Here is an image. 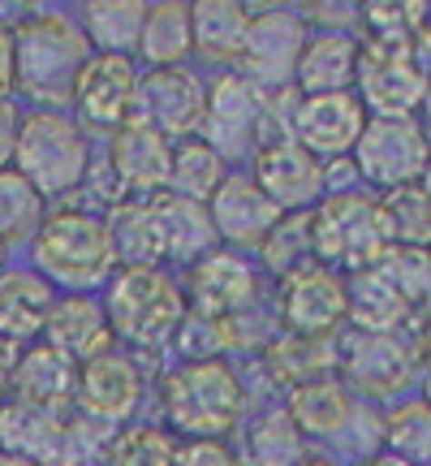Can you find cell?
I'll return each instance as SVG.
<instances>
[{
    "label": "cell",
    "mask_w": 431,
    "mask_h": 466,
    "mask_svg": "<svg viewBox=\"0 0 431 466\" xmlns=\"http://www.w3.org/2000/svg\"><path fill=\"white\" fill-rule=\"evenodd\" d=\"M134 52H138L151 69L185 66V56L195 52V35H190V5H182V0L147 5L143 35H138V48Z\"/></svg>",
    "instance_id": "cell-32"
},
{
    "label": "cell",
    "mask_w": 431,
    "mask_h": 466,
    "mask_svg": "<svg viewBox=\"0 0 431 466\" xmlns=\"http://www.w3.org/2000/svg\"><path fill=\"white\" fill-rule=\"evenodd\" d=\"M410 316H415L410 299L380 268H363L346 277V319L358 333H401V324Z\"/></svg>",
    "instance_id": "cell-25"
},
{
    "label": "cell",
    "mask_w": 431,
    "mask_h": 466,
    "mask_svg": "<svg viewBox=\"0 0 431 466\" xmlns=\"http://www.w3.org/2000/svg\"><path fill=\"white\" fill-rule=\"evenodd\" d=\"M91 61V44H86L83 26L65 14H26L14 26V69H17V91H26L31 100L44 108L69 104L78 69Z\"/></svg>",
    "instance_id": "cell-1"
},
{
    "label": "cell",
    "mask_w": 431,
    "mask_h": 466,
    "mask_svg": "<svg viewBox=\"0 0 431 466\" xmlns=\"http://www.w3.org/2000/svg\"><path fill=\"white\" fill-rule=\"evenodd\" d=\"M276 316L289 337H332L346 324V277L324 264L294 268L281 277Z\"/></svg>",
    "instance_id": "cell-12"
},
{
    "label": "cell",
    "mask_w": 431,
    "mask_h": 466,
    "mask_svg": "<svg viewBox=\"0 0 431 466\" xmlns=\"http://www.w3.org/2000/svg\"><path fill=\"white\" fill-rule=\"evenodd\" d=\"M259 255H264V268L276 277H289L294 268L316 264L311 259V212H289L276 220L272 233L259 242Z\"/></svg>",
    "instance_id": "cell-38"
},
{
    "label": "cell",
    "mask_w": 431,
    "mask_h": 466,
    "mask_svg": "<svg viewBox=\"0 0 431 466\" xmlns=\"http://www.w3.org/2000/svg\"><path fill=\"white\" fill-rule=\"evenodd\" d=\"M52 302H56V289L35 268H5L0 272V341L22 350L35 337H44Z\"/></svg>",
    "instance_id": "cell-24"
},
{
    "label": "cell",
    "mask_w": 431,
    "mask_h": 466,
    "mask_svg": "<svg viewBox=\"0 0 431 466\" xmlns=\"http://www.w3.org/2000/svg\"><path fill=\"white\" fill-rule=\"evenodd\" d=\"M388 238L380 225V208L363 190H328L311 212V259L324 268L363 272L388 255Z\"/></svg>",
    "instance_id": "cell-6"
},
{
    "label": "cell",
    "mask_w": 431,
    "mask_h": 466,
    "mask_svg": "<svg viewBox=\"0 0 431 466\" xmlns=\"http://www.w3.org/2000/svg\"><path fill=\"white\" fill-rule=\"evenodd\" d=\"M0 466H39V462H31V458H17V453H5V450H0Z\"/></svg>",
    "instance_id": "cell-53"
},
{
    "label": "cell",
    "mask_w": 431,
    "mask_h": 466,
    "mask_svg": "<svg viewBox=\"0 0 431 466\" xmlns=\"http://www.w3.org/2000/svg\"><path fill=\"white\" fill-rule=\"evenodd\" d=\"M5 259H9V247L0 242V272H5Z\"/></svg>",
    "instance_id": "cell-55"
},
{
    "label": "cell",
    "mask_w": 431,
    "mask_h": 466,
    "mask_svg": "<svg viewBox=\"0 0 431 466\" xmlns=\"http://www.w3.org/2000/svg\"><path fill=\"white\" fill-rule=\"evenodd\" d=\"M17 130H22V113H17L14 100H5L0 104V168H14Z\"/></svg>",
    "instance_id": "cell-46"
},
{
    "label": "cell",
    "mask_w": 431,
    "mask_h": 466,
    "mask_svg": "<svg viewBox=\"0 0 431 466\" xmlns=\"http://www.w3.org/2000/svg\"><path fill=\"white\" fill-rule=\"evenodd\" d=\"M104 229L113 242V259H121L125 268H155L165 259V229L151 199H121L108 212Z\"/></svg>",
    "instance_id": "cell-26"
},
{
    "label": "cell",
    "mask_w": 431,
    "mask_h": 466,
    "mask_svg": "<svg viewBox=\"0 0 431 466\" xmlns=\"http://www.w3.org/2000/svg\"><path fill=\"white\" fill-rule=\"evenodd\" d=\"M44 346H52L56 354H65L69 363L78 367L86 359H95L104 350L116 346L113 329L104 307L91 294H65V299L52 302L48 324H44Z\"/></svg>",
    "instance_id": "cell-22"
},
{
    "label": "cell",
    "mask_w": 431,
    "mask_h": 466,
    "mask_svg": "<svg viewBox=\"0 0 431 466\" xmlns=\"http://www.w3.org/2000/svg\"><path fill=\"white\" fill-rule=\"evenodd\" d=\"M354 96L366 116L384 121H415L418 104L427 96V78L410 56V44H358V69H354Z\"/></svg>",
    "instance_id": "cell-7"
},
{
    "label": "cell",
    "mask_w": 431,
    "mask_h": 466,
    "mask_svg": "<svg viewBox=\"0 0 431 466\" xmlns=\"http://www.w3.org/2000/svg\"><path fill=\"white\" fill-rule=\"evenodd\" d=\"M14 363H17V346L0 341V401L9 398V380H14Z\"/></svg>",
    "instance_id": "cell-49"
},
{
    "label": "cell",
    "mask_w": 431,
    "mask_h": 466,
    "mask_svg": "<svg viewBox=\"0 0 431 466\" xmlns=\"http://www.w3.org/2000/svg\"><path fill=\"white\" fill-rule=\"evenodd\" d=\"M298 458L302 436L285 410H272L250 428V466H294Z\"/></svg>",
    "instance_id": "cell-40"
},
{
    "label": "cell",
    "mask_w": 431,
    "mask_h": 466,
    "mask_svg": "<svg viewBox=\"0 0 431 466\" xmlns=\"http://www.w3.org/2000/svg\"><path fill=\"white\" fill-rule=\"evenodd\" d=\"M418 350H423V359L431 363V316H427V324H423V333H418Z\"/></svg>",
    "instance_id": "cell-52"
},
{
    "label": "cell",
    "mask_w": 431,
    "mask_h": 466,
    "mask_svg": "<svg viewBox=\"0 0 431 466\" xmlns=\"http://www.w3.org/2000/svg\"><path fill=\"white\" fill-rule=\"evenodd\" d=\"M207 220L216 229V242H229V250H259L281 212L264 199V190L250 182V173H229L207 199Z\"/></svg>",
    "instance_id": "cell-20"
},
{
    "label": "cell",
    "mask_w": 431,
    "mask_h": 466,
    "mask_svg": "<svg viewBox=\"0 0 431 466\" xmlns=\"http://www.w3.org/2000/svg\"><path fill=\"white\" fill-rule=\"evenodd\" d=\"M418 190L431 199V156H427V165H423V177H418Z\"/></svg>",
    "instance_id": "cell-54"
},
{
    "label": "cell",
    "mask_w": 431,
    "mask_h": 466,
    "mask_svg": "<svg viewBox=\"0 0 431 466\" xmlns=\"http://www.w3.org/2000/svg\"><path fill=\"white\" fill-rule=\"evenodd\" d=\"M65 423V415H48V410H35L22 401H5L0 406V450L31 458L39 466H56Z\"/></svg>",
    "instance_id": "cell-27"
},
{
    "label": "cell",
    "mask_w": 431,
    "mask_h": 466,
    "mask_svg": "<svg viewBox=\"0 0 431 466\" xmlns=\"http://www.w3.org/2000/svg\"><path fill=\"white\" fill-rule=\"evenodd\" d=\"M384 453L401 458L406 466H431V406L406 401L384 419Z\"/></svg>",
    "instance_id": "cell-37"
},
{
    "label": "cell",
    "mask_w": 431,
    "mask_h": 466,
    "mask_svg": "<svg viewBox=\"0 0 431 466\" xmlns=\"http://www.w3.org/2000/svg\"><path fill=\"white\" fill-rule=\"evenodd\" d=\"M229 177V165L216 156L203 138H182L173 147V168H168V195L177 199H190V203H203L216 195V186Z\"/></svg>",
    "instance_id": "cell-34"
},
{
    "label": "cell",
    "mask_w": 431,
    "mask_h": 466,
    "mask_svg": "<svg viewBox=\"0 0 431 466\" xmlns=\"http://www.w3.org/2000/svg\"><path fill=\"white\" fill-rule=\"evenodd\" d=\"M177 466H242L225 441H190L177 450Z\"/></svg>",
    "instance_id": "cell-45"
},
{
    "label": "cell",
    "mask_w": 431,
    "mask_h": 466,
    "mask_svg": "<svg viewBox=\"0 0 431 466\" xmlns=\"http://www.w3.org/2000/svg\"><path fill=\"white\" fill-rule=\"evenodd\" d=\"M74 401H78L83 419H95L104 428H121L143 401V371L125 350H104L95 359L78 363Z\"/></svg>",
    "instance_id": "cell-15"
},
{
    "label": "cell",
    "mask_w": 431,
    "mask_h": 466,
    "mask_svg": "<svg viewBox=\"0 0 431 466\" xmlns=\"http://www.w3.org/2000/svg\"><path fill=\"white\" fill-rule=\"evenodd\" d=\"M35 272L56 289L69 294H91L95 285L108 281L113 272V242L100 217H91L86 208H56L39 220L31 238Z\"/></svg>",
    "instance_id": "cell-2"
},
{
    "label": "cell",
    "mask_w": 431,
    "mask_h": 466,
    "mask_svg": "<svg viewBox=\"0 0 431 466\" xmlns=\"http://www.w3.org/2000/svg\"><path fill=\"white\" fill-rule=\"evenodd\" d=\"M418 130H423V138L431 143V86H427V96H423V104H418Z\"/></svg>",
    "instance_id": "cell-50"
},
{
    "label": "cell",
    "mask_w": 431,
    "mask_h": 466,
    "mask_svg": "<svg viewBox=\"0 0 431 466\" xmlns=\"http://www.w3.org/2000/svg\"><path fill=\"white\" fill-rule=\"evenodd\" d=\"M376 268H380L384 277H388V281H393L401 294L410 299V307L427 302V250H401V247H393Z\"/></svg>",
    "instance_id": "cell-44"
},
{
    "label": "cell",
    "mask_w": 431,
    "mask_h": 466,
    "mask_svg": "<svg viewBox=\"0 0 431 466\" xmlns=\"http://www.w3.org/2000/svg\"><path fill=\"white\" fill-rule=\"evenodd\" d=\"M294 466H341V462H332V458H324V453H302Z\"/></svg>",
    "instance_id": "cell-51"
},
{
    "label": "cell",
    "mask_w": 431,
    "mask_h": 466,
    "mask_svg": "<svg viewBox=\"0 0 431 466\" xmlns=\"http://www.w3.org/2000/svg\"><path fill=\"white\" fill-rule=\"evenodd\" d=\"M431 156V143L423 138L418 121H384V116H366L358 143L349 151L354 173L376 190H401V186H418L423 165Z\"/></svg>",
    "instance_id": "cell-9"
},
{
    "label": "cell",
    "mask_w": 431,
    "mask_h": 466,
    "mask_svg": "<svg viewBox=\"0 0 431 466\" xmlns=\"http://www.w3.org/2000/svg\"><path fill=\"white\" fill-rule=\"evenodd\" d=\"M108 466H177V445L165 428H130L116 432L113 450H108Z\"/></svg>",
    "instance_id": "cell-41"
},
{
    "label": "cell",
    "mask_w": 431,
    "mask_h": 466,
    "mask_svg": "<svg viewBox=\"0 0 431 466\" xmlns=\"http://www.w3.org/2000/svg\"><path fill=\"white\" fill-rule=\"evenodd\" d=\"M306 35H311V26H306V17L298 9L272 5V9L250 14L246 44H242V56H237L242 78L259 96H272L285 83H294V66H298Z\"/></svg>",
    "instance_id": "cell-8"
},
{
    "label": "cell",
    "mask_w": 431,
    "mask_h": 466,
    "mask_svg": "<svg viewBox=\"0 0 431 466\" xmlns=\"http://www.w3.org/2000/svg\"><path fill=\"white\" fill-rule=\"evenodd\" d=\"M44 217H48V203L39 199V190L17 168H0V242L5 247L31 242Z\"/></svg>",
    "instance_id": "cell-36"
},
{
    "label": "cell",
    "mask_w": 431,
    "mask_h": 466,
    "mask_svg": "<svg viewBox=\"0 0 431 466\" xmlns=\"http://www.w3.org/2000/svg\"><path fill=\"white\" fill-rule=\"evenodd\" d=\"M74 389H78V367L69 363L65 354H56L44 341H31V346L17 350L14 380H9L14 401L48 410V415H65L74 406Z\"/></svg>",
    "instance_id": "cell-21"
},
{
    "label": "cell",
    "mask_w": 431,
    "mask_h": 466,
    "mask_svg": "<svg viewBox=\"0 0 431 466\" xmlns=\"http://www.w3.org/2000/svg\"><path fill=\"white\" fill-rule=\"evenodd\" d=\"M113 441H116V432L104 428V423H95V419H69L65 436H61L56 466H108Z\"/></svg>",
    "instance_id": "cell-42"
},
{
    "label": "cell",
    "mask_w": 431,
    "mask_h": 466,
    "mask_svg": "<svg viewBox=\"0 0 431 466\" xmlns=\"http://www.w3.org/2000/svg\"><path fill=\"white\" fill-rule=\"evenodd\" d=\"M431 17V9L423 0H406V5H388V0H376L366 5L358 22L366 31V44H415L418 26Z\"/></svg>",
    "instance_id": "cell-39"
},
{
    "label": "cell",
    "mask_w": 431,
    "mask_h": 466,
    "mask_svg": "<svg viewBox=\"0 0 431 466\" xmlns=\"http://www.w3.org/2000/svg\"><path fill=\"white\" fill-rule=\"evenodd\" d=\"M143 17H147L143 0H86L78 26H83L91 52L130 56L138 48V35H143Z\"/></svg>",
    "instance_id": "cell-30"
},
{
    "label": "cell",
    "mask_w": 431,
    "mask_h": 466,
    "mask_svg": "<svg viewBox=\"0 0 431 466\" xmlns=\"http://www.w3.org/2000/svg\"><path fill=\"white\" fill-rule=\"evenodd\" d=\"M134 96H138V69L130 56H104L91 52V61L78 69L69 104L74 121L83 130H116L134 116Z\"/></svg>",
    "instance_id": "cell-14"
},
{
    "label": "cell",
    "mask_w": 431,
    "mask_h": 466,
    "mask_svg": "<svg viewBox=\"0 0 431 466\" xmlns=\"http://www.w3.org/2000/svg\"><path fill=\"white\" fill-rule=\"evenodd\" d=\"M410 56H415V66L423 69V78L431 83V17L418 26V35H415V44H410Z\"/></svg>",
    "instance_id": "cell-48"
},
{
    "label": "cell",
    "mask_w": 431,
    "mask_h": 466,
    "mask_svg": "<svg viewBox=\"0 0 431 466\" xmlns=\"http://www.w3.org/2000/svg\"><path fill=\"white\" fill-rule=\"evenodd\" d=\"M173 337H177V350H182L185 363H207V359H220V350H229V324L195 316V311H185Z\"/></svg>",
    "instance_id": "cell-43"
},
{
    "label": "cell",
    "mask_w": 431,
    "mask_h": 466,
    "mask_svg": "<svg viewBox=\"0 0 431 466\" xmlns=\"http://www.w3.org/2000/svg\"><path fill=\"white\" fill-rule=\"evenodd\" d=\"M380 225L388 247L401 250H431V199L418 186H401V190H384L380 199Z\"/></svg>",
    "instance_id": "cell-33"
},
{
    "label": "cell",
    "mask_w": 431,
    "mask_h": 466,
    "mask_svg": "<svg viewBox=\"0 0 431 466\" xmlns=\"http://www.w3.org/2000/svg\"><path fill=\"white\" fill-rule=\"evenodd\" d=\"M155 217H160V229H165V259H177V264H199L203 255L216 250V229L207 220V208L190 199H177V195H155Z\"/></svg>",
    "instance_id": "cell-29"
},
{
    "label": "cell",
    "mask_w": 431,
    "mask_h": 466,
    "mask_svg": "<svg viewBox=\"0 0 431 466\" xmlns=\"http://www.w3.org/2000/svg\"><path fill=\"white\" fill-rule=\"evenodd\" d=\"M336 363L346 367V380L366 398H397L415 384L418 350L401 333H354Z\"/></svg>",
    "instance_id": "cell-16"
},
{
    "label": "cell",
    "mask_w": 431,
    "mask_h": 466,
    "mask_svg": "<svg viewBox=\"0 0 431 466\" xmlns=\"http://www.w3.org/2000/svg\"><path fill=\"white\" fill-rule=\"evenodd\" d=\"M354 69H358V39L341 26L311 31L302 44V56L294 66V86L302 96H336L354 91Z\"/></svg>",
    "instance_id": "cell-23"
},
{
    "label": "cell",
    "mask_w": 431,
    "mask_h": 466,
    "mask_svg": "<svg viewBox=\"0 0 431 466\" xmlns=\"http://www.w3.org/2000/svg\"><path fill=\"white\" fill-rule=\"evenodd\" d=\"M108 329L138 350L165 346L185 316V294L160 268H121L108 281Z\"/></svg>",
    "instance_id": "cell-5"
},
{
    "label": "cell",
    "mask_w": 431,
    "mask_h": 466,
    "mask_svg": "<svg viewBox=\"0 0 431 466\" xmlns=\"http://www.w3.org/2000/svg\"><path fill=\"white\" fill-rule=\"evenodd\" d=\"M427 299H431V250H427Z\"/></svg>",
    "instance_id": "cell-56"
},
{
    "label": "cell",
    "mask_w": 431,
    "mask_h": 466,
    "mask_svg": "<svg viewBox=\"0 0 431 466\" xmlns=\"http://www.w3.org/2000/svg\"><path fill=\"white\" fill-rule=\"evenodd\" d=\"M285 415L298 428V436H336L349 428L354 401H349V389L336 376H319V380L289 389Z\"/></svg>",
    "instance_id": "cell-28"
},
{
    "label": "cell",
    "mask_w": 431,
    "mask_h": 466,
    "mask_svg": "<svg viewBox=\"0 0 431 466\" xmlns=\"http://www.w3.org/2000/svg\"><path fill=\"white\" fill-rule=\"evenodd\" d=\"M427 406H431V371H427Z\"/></svg>",
    "instance_id": "cell-57"
},
{
    "label": "cell",
    "mask_w": 431,
    "mask_h": 466,
    "mask_svg": "<svg viewBox=\"0 0 431 466\" xmlns=\"http://www.w3.org/2000/svg\"><path fill=\"white\" fill-rule=\"evenodd\" d=\"M264 100L242 74H220L207 86V100H203L199 116V138L229 165L242 156H255V134L264 126Z\"/></svg>",
    "instance_id": "cell-10"
},
{
    "label": "cell",
    "mask_w": 431,
    "mask_h": 466,
    "mask_svg": "<svg viewBox=\"0 0 431 466\" xmlns=\"http://www.w3.org/2000/svg\"><path fill=\"white\" fill-rule=\"evenodd\" d=\"M168 168H173V143L147 121L130 116L113 130L108 143V173L116 177L121 195L130 199H155L168 190Z\"/></svg>",
    "instance_id": "cell-18"
},
{
    "label": "cell",
    "mask_w": 431,
    "mask_h": 466,
    "mask_svg": "<svg viewBox=\"0 0 431 466\" xmlns=\"http://www.w3.org/2000/svg\"><path fill=\"white\" fill-rule=\"evenodd\" d=\"M336 367V346L332 337H289L267 346V371L281 384L298 389L306 380H319V376H332Z\"/></svg>",
    "instance_id": "cell-35"
},
{
    "label": "cell",
    "mask_w": 431,
    "mask_h": 466,
    "mask_svg": "<svg viewBox=\"0 0 431 466\" xmlns=\"http://www.w3.org/2000/svg\"><path fill=\"white\" fill-rule=\"evenodd\" d=\"M17 91V69H14V26L0 22V104Z\"/></svg>",
    "instance_id": "cell-47"
},
{
    "label": "cell",
    "mask_w": 431,
    "mask_h": 466,
    "mask_svg": "<svg viewBox=\"0 0 431 466\" xmlns=\"http://www.w3.org/2000/svg\"><path fill=\"white\" fill-rule=\"evenodd\" d=\"M250 182L264 190V199L281 217H289V212H306L328 195V168L316 156H306L294 138H267L250 156Z\"/></svg>",
    "instance_id": "cell-11"
},
{
    "label": "cell",
    "mask_w": 431,
    "mask_h": 466,
    "mask_svg": "<svg viewBox=\"0 0 431 466\" xmlns=\"http://www.w3.org/2000/svg\"><path fill=\"white\" fill-rule=\"evenodd\" d=\"M203 100H207V86L185 66L147 69V74H138L134 116L147 121L151 130H160L168 143L173 138H195L203 116Z\"/></svg>",
    "instance_id": "cell-17"
},
{
    "label": "cell",
    "mask_w": 431,
    "mask_h": 466,
    "mask_svg": "<svg viewBox=\"0 0 431 466\" xmlns=\"http://www.w3.org/2000/svg\"><path fill=\"white\" fill-rule=\"evenodd\" d=\"M165 401V419L190 441H220L237 428L246 393L242 380L225 359H207V363H182L165 376L160 389Z\"/></svg>",
    "instance_id": "cell-4"
},
{
    "label": "cell",
    "mask_w": 431,
    "mask_h": 466,
    "mask_svg": "<svg viewBox=\"0 0 431 466\" xmlns=\"http://www.w3.org/2000/svg\"><path fill=\"white\" fill-rule=\"evenodd\" d=\"M14 168L39 190V199H65L91 173V143L86 130L61 108L22 113Z\"/></svg>",
    "instance_id": "cell-3"
},
{
    "label": "cell",
    "mask_w": 431,
    "mask_h": 466,
    "mask_svg": "<svg viewBox=\"0 0 431 466\" xmlns=\"http://www.w3.org/2000/svg\"><path fill=\"white\" fill-rule=\"evenodd\" d=\"M246 26H250V9L237 0H199L190 5V35H195V52L237 66L242 44H246Z\"/></svg>",
    "instance_id": "cell-31"
},
{
    "label": "cell",
    "mask_w": 431,
    "mask_h": 466,
    "mask_svg": "<svg viewBox=\"0 0 431 466\" xmlns=\"http://www.w3.org/2000/svg\"><path fill=\"white\" fill-rule=\"evenodd\" d=\"M259 294V272L242 250L216 247L203 255L199 264H190V311L207 319L242 316Z\"/></svg>",
    "instance_id": "cell-19"
},
{
    "label": "cell",
    "mask_w": 431,
    "mask_h": 466,
    "mask_svg": "<svg viewBox=\"0 0 431 466\" xmlns=\"http://www.w3.org/2000/svg\"><path fill=\"white\" fill-rule=\"evenodd\" d=\"M366 126V108L358 104L354 91H336V96H302L289 108V134L306 156H316L319 165L341 160L354 151L358 134Z\"/></svg>",
    "instance_id": "cell-13"
}]
</instances>
